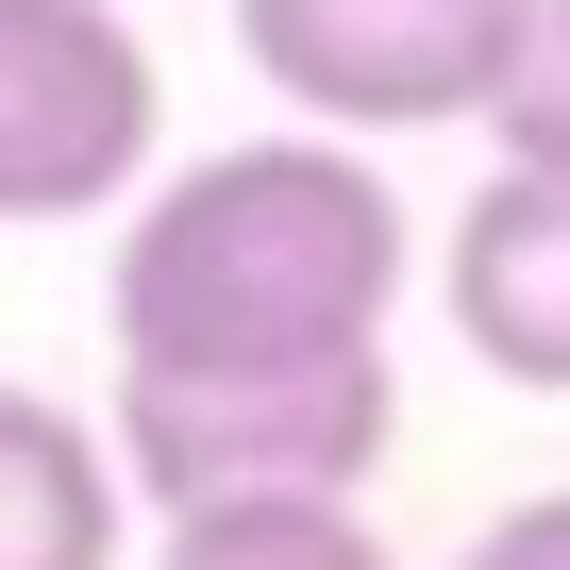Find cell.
<instances>
[{
	"label": "cell",
	"mask_w": 570,
	"mask_h": 570,
	"mask_svg": "<svg viewBox=\"0 0 570 570\" xmlns=\"http://www.w3.org/2000/svg\"><path fill=\"white\" fill-rule=\"evenodd\" d=\"M118 487L135 503H285V487H370L403 436V370L370 353H303V370H118L101 403Z\"/></svg>",
	"instance_id": "2"
},
{
	"label": "cell",
	"mask_w": 570,
	"mask_h": 570,
	"mask_svg": "<svg viewBox=\"0 0 570 570\" xmlns=\"http://www.w3.org/2000/svg\"><path fill=\"white\" fill-rule=\"evenodd\" d=\"M420 218L353 135H235L202 168H168L118 235V370H303V353H370L403 320Z\"/></svg>",
	"instance_id": "1"
},
{
	"label": "cell",
	"mask_w": 570,
	"mask_h": 570,
	"mask_svg": "<svg viewBox=\"0 0 570 570\" xmlns=\"http://www.w3.org/2000/svg\"><path fill=\"white\" fill-rule=\"evenodd\" d=\"M453 570H570V487H537V503H503Z\"/></svg>",
	"instance_id": "9"
},
{
	"label": "cell",
	"mask_w": 570,
	"mask_h": 570,
	"mask_svg": "<svg viewBox=\"0 0 570 570\" xmlns=\"http://www.w3.org/2000/svg\"><path fill=\"white\" fill-rule=\"evenodd\" d=\"M151 570H403V553L370 537L353 487H285V503H185Z\"/></svg>",
	"instance_id": "7"
},
{
	"label": "cell",
	"mask_w": 570,
	"mask_h": 570,
	"mask_svg": "<svg viewBox=\"0 0 570 570\" xmlns=\"http://www.w3.org/2000/svg\"><path fill=\"white\" fill-rule=\"evenodd\" d=\"M520 0H235V51L268 101H303L320 135H436L487 118Z\"/></svg>",
	"instance_id": "4"
},
{
	"label": "cell",
	"mask_w": 570,
	"mask_h": 570,
	"mask_svg": "<svg viewBox=\"0 0 570 570\" xmlns=\"http://www.w3.org/2000/svg\"><path fill=\"white\" fill-rule=\"evenodd\" d=\"M487 151L503 168H570V0H520L503 85H487Z\"/></svg>",
	"instance_id": "8"
},
{
	"label": "cell",
	"mask_w": 570,
	"mask_h": 570,
	"mask_svg": "<svg viewBox=\"0 0 570 570\" xmlns=\"http://www.w3.org/2000/svg\"><path fill=\"white\" fill-rule=\"evenodd\" d=\"M118 537H135L118 436L51 386H0V570H118Z\"/></svg>",
	"instance_id": "6"
},
{
	"label": "cell",
	"mask_w": 570,
	"mask_h": 570,
	"mask_svg": "<svg viewBox=\"0 0 570 570\" xmlns=\"http://www.w3.org/2000/svg\"><path fill=\"white\" fill-rule=\"evenodd\" d=\"M436 303L470 336V370L570 403V168H487L453 252H436Z\"/></svg>",
	"instance_id": "5"
},
{
	"label": "cell",
	"mask_w": 570,
	"mask_h": 570,
	"mask_svg": "<svg viewBox=\"0 0 570 570\" xmlns=\"http://www.w3.org/2000/svg\"><path fill=\"white\" fill-rule=\"evenodd\" d=\"M168 135L151 35L118 0H0V235L101 218Z\"/></svg>",
	"instance_id": "3"
}]
</instances>
